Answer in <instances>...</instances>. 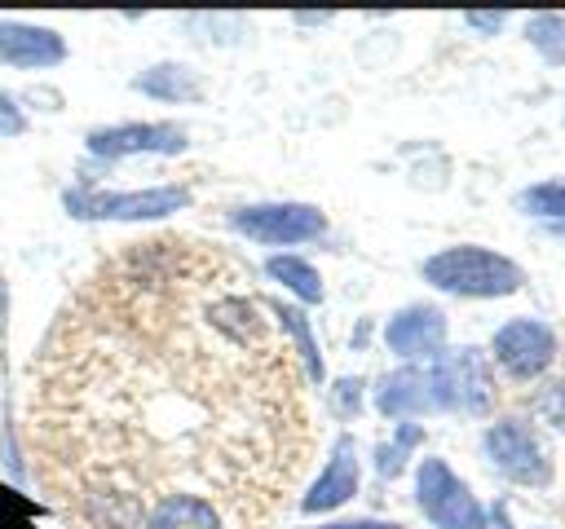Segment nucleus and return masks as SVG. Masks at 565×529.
Listing matches in <instances>:
<instances>
[{
  "label": "nucleus",
  "mask_w": 565,
  "mask_h": 529,
  "mask_svg": "<svg viewBox=\"0 0 565 529\" xmlns=\"http://www.w3.org/2000/svg\"><path fill=\"white\" fill-rule=\"evenodd\" d=\"M269 300L203 242L106 260L62 309L35 375L40 481L84 529H141L168 494L265 516L313 432Z\"/></svg>",
  "instance_id": "nucleus-1"
},
{
  "label": "nucleus",
  "mask_w": 565,
  "mask_h": 529,
  "mask_svg": "<svg viewBox=\"0 0 565 529\" xmlns=\"http://www.w3.org/2000/svg\"><path fill=\"white\" fill-rule=\"evenodd\" d=\"M141 93L150 97H163V101H185V97H199V79L185 71V66H154L137 79Z\"/></svg>",
  "instance_id": "nucleus-16"
},
{
  "label": "nucleus",
  "mask_w": 565,
  "mask_h": 529,
  "mask_svg": "<svg viewBox=\"0 0 565 529\" xmlns=\"http://www.w3.org/2000/svg\"><path fill=\"white\" fill-rule=\"evenodd\" d=\"M234 229L256 242H305V238H318L327 220L318 207H305V203H265V207L234 212Z\"/></svg>",
  "instance_id": "nucleus-6"
},
{
  "label": "nucleus",
  "mask_w": 565,
  "mask_h": 529,
  "mask_svg": "<svg viewBox=\"0 0 565 529\" xmlns=\"http://www.w3.org/2000/svg\"><path fill=\"white\" fill-rule=\"evenodd\" d=\"M88 150L102 159H124V154H181L185 132L172 123H119V128H97L88 132Z\"/></svg>",
  "instance_id": "nucleus-9"
},
{
  "label": "nucleus",
  "mask_w": 565,
  "mask_h": 529,
  "mask_svg": "<svg viewBox=\"0 0 565 529\" xmlns=\"http://www.w3.org/2000/svg\"><path fill=\"white\" fill-rule=\"evenodd\" d=\"M521 207L534 212V216H565V176H561V181L530 185V190L521 194Z\"/></svg>",
  "instance_id": "nucleus-18"
},
{
  "label": "nucleus",
  "mask_w": 565,
  "mask_h": 529,
  "mask_svg": "<svg viewBox=\"0 0 565 529\" xmlns=\"http://www.w3.org/2000/svg\"><path fill=\"white\" fill-rule=\"evenodd\" d=\"M530 40L539 48H547V57H565V18H534L530 22Z\"/></svg>",
  "instance_id": "nucleus-19"
},
{
  "label": "nucleus",
  "mask_w": 565,
  "mask_h": 529,
  "mask_svg": "<svg viewBox=\"0 0 565 529\" xmlns=\"http://www.w3.org/2000/svg\"><path fill=\"white\" fill-rule=\"evenodd\" d=\"M190 203V194L181 185H159V190H137V194H66V207L75 216H93V220H150V216H168L181 212Z\"/></svg>",
  "instance_id": "nucleus-5"
},
{
  "label": "nucleus",
  "mask_w": 565,
  "mask_h": 529,
  "mask_svg": "<svg viewBox=\"0 0 565 529\" xmlns=\"http://www.w3.org/2000/svg\"><path fill=\"white\" fill-rule=\"evenodd\" d=\"M468 26H477V31H499V26H503V13H468Z\"/></svg>",
  "instance_id": "nucleus-21"
},
{
  "label": "nucleus",
  "mask_w": 565,
  "mask_h": 529,
  "mask_svg": "<svg viewBox=\"0 0 565 529\" xmlns=\"http://www.w3.org/2000/svg\"><path fill=\"white\" fill-rule=\"evenodd\" d=\"M0 57L9 66H53L66 57V44L49 26L31 22H0Z\"/></svg>",
  "instance_id": "nucleus-11"
},
{
  "label": "nucleus",
  "mask_w": 565,
  "mask_h": 529,
  "mask_svg": "<svg viewBox=\"0 0 565 529\" xmlns=\"http://www.w3.org/2000/svg\"><path fill=\"white\" fill-rule=\"evenodd\" d=\"M486 454L494 458V467L521 485H547L552 481V463H547V450L543 441L521 428V423H494L486 432Z\"/></svg>",
  "instance_id": "nucleus-7"
},
{
  "label": "nucleus",
  "mask_w": 565,
  "mask_h": 529,
  "mask_svg": "<svg viewBox=\"0 0 565 529\" xmlns=\"http://www.w3.org/2000/svg\"><path fill=\"white\" fill-rule=\"evenodd\" d=\"M428 384H433V406L437 410L463 406V410L481 414L494 401V384H490V370H486V361H481L477 348H459V353L433 361Z\"/></svg>",
  "instance_id": "nucleus-4"
},
{
  "label": "nucleus",
  "mask_w": 565,
  "mask_h": 529,
  "mask_svg": "<svg viewBox=\"0 0 565 529\" xmlns=\"http://www.w3.org/2000/svg\"><path fill=\"white\" fill-rule=\"evenodd\" d=\"M22 128H26L22 110L13 106V97H4V93H0V137H18Z\"/></svg>",
  "instance_id": "nucleus-20"
},
{
  "label": "nucleus",
  "mask_w": 565,
  "mask_h": 529,
  "mask_svg": "<svg viewBox=\"0 0 565 529\" xmlns=\"http://www.w3.org/2000/svg\"><path fill=\"white\" fill-rule=\"evenodd\" d=\"M415 498L424 507V516L441 529H486V511L481 503L468 494V485L441 463V458H424L419 476H415Z\"/></svg>",
  "instance_id": "nucleus-3"
},
{
  "label": "nucleus",
  "mask_w": 565,
  "mask_h": 529,
  "mask_svg": "<svg viewBox=\"0 0 565 529\" xmlns=\"http://www.w3.org/2000/svg\"><path fill=\"white\" fill-rule=\"evenodd\" d=\"M486 529H508V516H503V507H494V511H490V525H486Z\"/></svg>",
  "instance_id": "nucleus-24"
},
{
  "label": "nucleus",
  "mask_w": 565,
  "mask_h": 529,
  "mask_svg": "<svg viewBox=\"0 0 565 529\" xmlns=\"http://www.w3.org/2000/svg\"><path fill=\"white\" fill-rule=\"evenodd\" d=\"M375 406L384 414H419V410H437L433 406V384L428 370H397L384 379V388L375 392Z\"/></svg>",
  "instance_id": "nucleus-14"
},
{
  "label": "nucleus",
  "mask_w": 565,
  "mask_h": 529,
  "mask_svg": "<svg viewBox=\"0 0 565 529\" xmlns=\"http://www.w3.org/2000/svg\"><path fill=\"white\" fill-rule=\"evenodd\" d=\"M269 309H274V313H278V322L296 335V348H300V357H305V370L318 379V375H322V361H318V348H313V335H309L305 317H300L296 309H287V304H274V300H269Z\"/></svg>",
  "instance_id": "nucleus-17"
},
{
  "label": "nucleus",
  "mask_w": 565,
  "mask_h": 529,
  "mask_svg": "<svg viewBox=\"0 0 565 529\" xmlns=\"http://www.w3.org/2000/svg\"><path fill=\"white\" fill-rule=\"evenodd\" d=\"M552 353H556V339H552V331L543 322L521 317V322H508V326L494 331V357L516 379H530V375L547 370Z\"/></svg>",
  "instance_id": "nucleus-8"
},
{
  "label": "nucleus",
  "mask_w": 565,
  "mask_h": 529,
  "mask_svg": "<svg viewBox=\"0 0 565 529\" xmlns=\"http://www.w3.org/2000/svg\"><path fill=\"white\" fill-rule=\"evenodd\" d=\"M446 339V317L428 304H415V309H402L388 326H384V344L397 353V357H433Z\"/></svg>",
  "instance_id": "nucleus-10"
},
{
  "label": "nucleus",
  "mask_w": 565,
  "mask_h": 529,
  "mask_svg": "<svg viewBox=\"0 0 565 529\" xmlns=\"http://www.w3.org/2000/svg\"><path fill=\"white\" fill-rule=\"evenodd\" d=\"M335 388H340V392H335V401H340L344 410H353V401H358V379H340Z\"/></svg>",
  "instance_id": "nucleus-22"
},
{
  "label": "nucleus",
  "mask_w": 565,
  "mask_h": 529,
  "mask_svg": "<svg viewBox=\"0 0 565 529\" xmlns=\"http://www.w3.org/2000/svg\"><path fill=\"white\" fill-rule=\"evenodd\" d=\"M141 529H225V516L216 503L194 494H168L146 511Z\"/></svg>",
  "instance_id": "nucleus-13"
},
{
  "label": "nucleus",
  "mask_w": 565,
  "mask_h": 529,
  "mask_svg": "<svg viewBox=\"0 0 565 529\" xmlns=\"http://www.w3.org/2000/svg\"><path fill=\"white\" fill-rule=\"evenodd\" d=\"M358 489V458H353V441L349 436H340V445H335V454H331V463H327V472L313 481V489L305 494V511L313 516V511H331V507H340L349 494Z\"/></svg>",
  "instance_id": "nucleus-12"
},
{
  "label": "nucleus",
  "mask_w": 565,
  "mask_h": 529,
  "mask_svg": "<svg viewBox=\"0 0 565 529\" xmlns=\"http://www.w3.org/2000/svg\"><path fill=\"white\" fill-rule=\"evenodd\" d=\"M424 278L450 295H512L521 287V269L486 247H446L424 260Z\"/></svg>",
  "instance_id": "nucleus-2"
},
{
  "label": "nucleus",
  "mask_w": 565,
  "mask_h": 529,
  "mask_svg": "<svg viewBox=\"0 0 565 529\" xmlns=\"http://www.w3.org/2000/svg\"><path fill=\"white\" fill-rule=\"evenodd\" d=\"M265 269H269L274 282H282L287 291H296L305 304H318V300H322V278H318L313 264H305V260H296V256H274Z\"/></svg>",
  "instance_id": "nucleus-15"
},
{
  "label": "nucleus",
  "mask_w": 565,
  "mask_h": 529,
  "mask_svg": "<svg viewBox=\"0 0 565 529\" xmlns=\"http://www.w3.org/2000/svg\"><path fill=\"white\" fill-rule=\"evenodd\" d=\"M331 529H397V525H384V520H362V525H331Z\"/></svg>",
  "instance_id": "nucleus-23"
}]
</instances>
